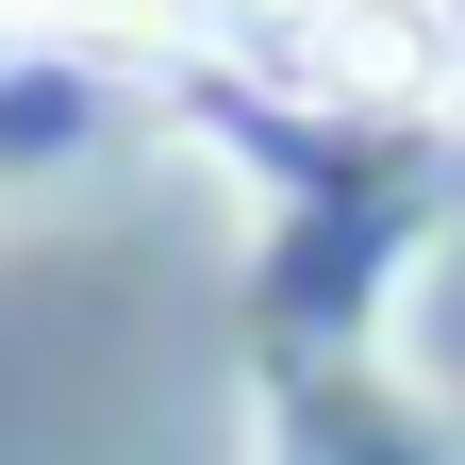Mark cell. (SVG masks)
I'll return each mask as SVG.
<instances>
[{
    "label": "cell",
    "mask_w": 465,
    "mask_h": 465,
    "mask_svg": "<svg viewBox=\"0 0 465 465\" xmlns=\"http://www.w3.org/2000/svg\"><path fill=\"white\" fill-rule=\"evenodd\" d=\"M0 17H50V0H0Z\"/></svg>",
    "instance_id": "obj_2"
},
{
    "label": "cell",
    "mask_w": 465,
    "mask_h": 465,
    "mask_svg": "<svg viewBox=\"0 0 465 465\" xmlns=\"http://www.w3.org/2000/svg\"><path fill=\"white\" fill-rule=\"evenodd\" d=\"M282 84L349 116H432L449 100V17L432 0H300L282 17Z\"/></svg>",
    "instance_id": "obj_1"
}]
</instances>
